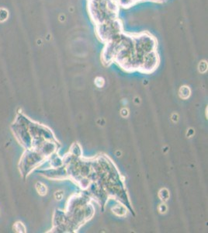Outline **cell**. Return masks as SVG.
Wrapping results in <instances>:
<instances>
[{
  "label": "cell",
  "mask_w": 208,
  "mask_h": 233,
  "mask_svg": "<svg viewBox=\"0 0 208 233\" xmlns=\"http://www.w3.org/2000/svg\"><path fill=\"white\" fill-rule=\"evenodd\" d=\"M13 228L16 232H25L26 231V228L22 222H16V224H14Z\"/></svg>",
  "instance_id": "obj_3"
},
{
  "label": "cell",
  "mask_w": 208,
  "mask_h": 233,
  "mask_svg": "<svg viewBox=\"0 0 208 233\" xmlns=\"http://www.w3.org/2000/svg\"><path fill=\"white\" fill-rule=\"evenodd\" d=\"M45 159V157L35 149H27L19 162V170L23 175L27 176L32 169L38 166Z\"/></svg>",
  "instance_id": "obj_1"
},
{
  "label": "cell",
  "mask_w": 208,
  "mask_h": 233,
  "mask_svg": "<svg viewBox=\"0 0 208 233\" xmlns=\"http://www.w3.org/2000/svg\"><path fill=\"white\" fill-rule=\"evenodd\" d=\"M189 94H190V90L188 88L187 86H183L181 89H180V96L184 99L189 97Z\"/></svg>",
  "instance_id": "obj_4"
},
{
  "label": "cell",
  "mask_w": 208,
  "mask_h": 233,
  "mask_svg": "<svg viewBox=\"0 0 208 233\" xmlns=\"http://www.w3.org/2000/svg\"><path fill=\"white\" fill-rule=\"evenodd\" d=\"M36 188H37V192L40 193V195H45L47 193V187L46 186L44 185L41 183H37L36 184Z\"/></svg>",
  "instance_id": "obj_2"
}]
</instances>
